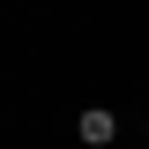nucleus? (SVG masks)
Returning <instances> with one entry per match:
<instances>
[{
	"mask_svg": "<svg viewBox=\"0 0 149 149\" xmlns=\"http://www.w3.org/2000/svg\"><path fill=\"white\" fill-rule=\"evenodd\" d=\"M82 142H90V149H104V142H112V112H104V104L82 112Z\"/></svg>",
	"mask_w": 149,
	"mask_h": 149,
	"instance_id": "f257e3e1",
	"label": "nucleus"
}]
</instances>
